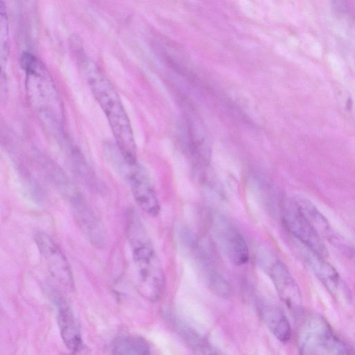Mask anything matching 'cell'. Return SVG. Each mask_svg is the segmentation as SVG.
<instances>
[{
  "instance_id": "obj_1",
  "label": "cell",
  "mask_w": 355,
  "mask_h": 355,
  "mask_svg": "<svg viewBox=\"0 0 355 355\" xmlns=\"http://www.w3.org/2000/svg\"><path fill=\"white\" fill-rule=\"evenodd\" d=\"M75 47L79 70L107 120L120 155L128 164L136 163L133 130L118 92L83 49Z\"/></svg>"
},
{
  "instance_id": "obj_2",
  "label": "cell",
  "mask_w": 355,
  "mask_h": 355,
  "mask_svg": "<svg viewBox=\"0 0 355 355\" xmlns=\"http://www.w3.org/2000/svg\"><path fill=\"white\" fill-rule=\"evenodd\" d=\"M127 236L132 251L135 284L145 299L155 302L164 289V275L159 259L141 221L130 212L127 220Z\"/></svg>"
},
{
  "instance_id": "obj_3",
  "label": "cell",
  "mask_w": 355,
  "mask_h": 355,
  "mask_svg": "<svg viewBox=\"0 0 355 355\" xmlns=\"http://www.w3.org/2000/svg\"><path fill=\"white\" fill-rule=\"evenodd\" d=\"M25 72V88L30 105L50 128L60 130L63 125V107L55 83L43 62L29 53L21 58Z\"/></svg>"
},
{
  "instance_id": "obj_4",
  "label": "cell",
  "mask_w": 355,
  "mask_h": 355,
  "mask_svg": "<svg viewBox=\"0 0 355 355\" xmlns=\"http://www.w3.org/2000/svg\"><path fill=\"white\" fill-rule=\"evenodd\" d=\"M297 346L304 355L349 354L347 345L336 334L320 315H309L302 322L297 336Z\"/></svg>"
},
{
  "instance_id": "obj_5",
  "label": "cell",
  "mask_w": 355,
  "mask_h": 355,
  "mask_svg": "<svg viewBox=\"0 0 355 355\" xmlns=\"http://www.w3.org/2000/svg\"><path fill=\"white\" fill-rule=\"evenodd\" d=\"M259 262L268 275L280 299L295 315L302 311V297L300 287L284 263L273 253L261 250Z\"/></svg>"
},
{
  "instance_id": "obj_6",
  "label": "cell",
  "mask_w": 355,
  "mask_h": 355,
  "mask_svg": "<svg viewBox=\"0 0 355 355\" xmlns=\"http://www.w3.org/2000/svg\"><path fill=\"white\" fill-rule=\"evenodd\" d=\"M282 218L286 228L297 241L327 257L329 252L324 243L301 211L295 197L285 200L282 205Z\"/></svg>"
},
{
  "instance_id": "obj_7",
  "label": "cell",
  "mask_w": 355,
  "mask_h": 355,
  "mask_svg": "<svg viewBox=\"0 0 355 355\" xmlns=\"http://www.w3.org/2000/svg\"><path fill=\"white\" fill-rule=\"evenodd\" d=\"M297 243L300 257L307 268L336 300L345 303L349 302L351 300L349 289L336 268L325 259L326 257L311 250L299 241Z\"/></svg>"
},
{
  "instance_id": "obj_8",
  "label": "cell",
  "mask_w": 355,
  "mask_h": 355,
  "mask_svg": "<svg viewBox=\"0 0 355 355\" xmlns=\"http://www.w3.org/2000/svg\"><path fill=\"white\" fill-rule=\"evenodd\" d=\"M35 241L52 277L69 291L74 289V280L67 257L55 241L47 234L37 232Z\"/></svg>"
},
{
  "instance_id": "obj_9",
  "label": "cell",
  "mask_w": 355,
  "mask_h": 355,
  "mask_svg": "<svg viewBox=\"0 0 355 355\" xmlns=\"http://www.w3.org/2000/svg\"><path fill=\"white\" fill-rule=\"evenodd\" d=\"M125 175L135 202L144 212L156 216L160 211V205L148 175L137 162H125Z\"/></svg>"
},
{
  "instance_id": "obj_10",
  "label": "cell",
  "mask_w": 355,
  "mask_h": 355,
  "mask_svg": "<svg viewBox=\"0 0 355 355\" xmlns=\"http://www.w3.org/2000/svg\"><path fill=\"white\" fill-rule=\"evenodd\" d=\"M214 231L229 259L236 266H243L249 260V250L242 234L228 222L219 220Z\"/></svg>"
},
{
  "instance_id": "obj_11",
  "label": "cell",
  "mask_w": 355,
  "mask_h": 355,
  "mask_svg": "<svg viewBox=\"0 0 355 355\" xmlns=\"http://www.w3.org/2000/svg\"><path fill=\"white\" fill-rule=\"evenodd\" d=\"M57 320L63 343L73 353L78 352L83 345L80 328L74 315L66 301L61 297H55Z\"/></svg>"
},
{
  "instance_id": "obj_12",
  "label": "cell",
  "mask_w": 355,
  "mask_h": 355,
  "mask_svg": "<svg viewBox=\"0 0 355 355\" xmlns=\"http://www.w3.org/2000/svg\"><path fill=\"white\" fill-rule=\"evenodd\" d=\"M295 198L301 211L322 239L328 240L343 250L350 249L343 238L334 231L326 217L310 200L301 197Z\"/></svg>"
},
{
  "instance_id": "obj_13",
  "label": "cell",
  "mask_w": 355,
  "mask_h": 355,
  "mask_svg": "<svg viewBox=\"0 0 355 355\" xmlns=\"http://www.w3.org/2000/svg\"><path fill=\"white\" fill-rule=\"evenodd\" d=\"M74 215L78 226L90 242L98 248L105 243V232L93 211L82 200H73Z\"/></svg>"
},
{
  "instance_id": "obj_14",
  "label": "cell",
  "mask_w": 355,
  "mask_h": 355,
  "mask_svg": "<svg viewBox=\"0 0 355 355\" xmlns=\"http://www.w3.org/2000/svg\"><path fill=\"white\" fill-rule=\"evenodd\" d=\"M258 309L261 318L270 332L281 342H287L291 336V327L286 315L275 304L260 300Z\"/></svg>"
},
{
  "instance_id": "obj_15",
  "label": "cell",
  "mask_w": 355,
  "mask_h": 355,
  "mask_svg": "<svg viewBox=\"0 0 355 355\" xmlns=\"http://www.w3.org/2000/svg\"><path fill=\"white\" fill-rule=\"evenodd\" d=\"M178 334L185 343L198 354H218L219 352L209 341L196 330L187 326L182 321L175 322Z\"/></svg>"
},
{
  "instance_id": "obj_16",
  "label": "cell",
  "mask_w": 355,
  "mask_h": 355,
  "mask_svg": "<svg viewBox=\"0 0 355 355\" xmlns=\"http://www.w3.org/2000/svg\"><path fill=\"white\" fill-rule=\"evenodd\" d=\"M115 354H148L150 348L142 337L135 335H122L115 338L112 345Z\"/></svg>"
},
{
  "instance_id": "obj_17",
  "label": "cell",
  "mask_w": 355,
  "mask_h": 355,
  "mask_svg": "<svg viewBox=\"0 0 355 355\" xmlns=\"http://www.w3.org/2000/svg\"><path fill=\"white\" fill-rule=\"evenodd\" d=\"M10 55L9 28L6 7L1 1L0 6V61L1 73L7 74L6 69Z\"/></svg>"
}]
</instances>
